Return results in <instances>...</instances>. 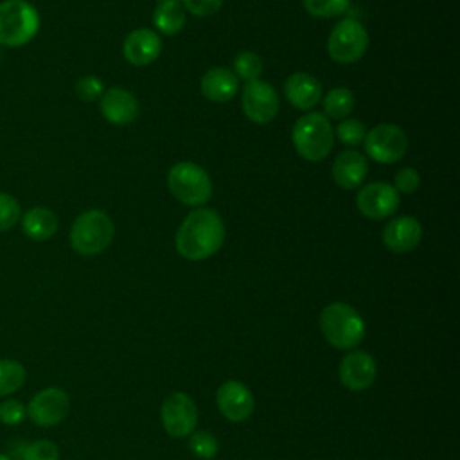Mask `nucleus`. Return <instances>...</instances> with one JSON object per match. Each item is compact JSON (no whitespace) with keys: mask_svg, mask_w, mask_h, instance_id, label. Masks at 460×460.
Here are the masks:
<instances>
[{"mask_svg":"<svg viewBox=\"0 0 460 460\" xmlns=\"http://www.w3.org/2000/svg\"><path fill=\"white\" fill-rule=\"evenodd\" d=\"M225 241V223L221 216L205 207L190 210L178 232H176V250L187 261H203L212 257Z\"/></svg>","mask_w":460,"mask_h":460,"instance_id":"f257e3e1","label":"nucleus"},{"mask_svg":"<svg viewBox=\"0 0 460 460\" xmlns=\"http://www.w3.org/2000/svg\"><path fill=\"white\" fill-rule=\"evenodd\" d=\"M320 331L332 347L349 350L365 338V322L352 305L332 302L320 314Z\"/></svg>","mask_w":460,"mask_h":460,"instance_id":"f03ea898","label":"nucleus"},{"mask_svg":"<svg viewBox=\"0 0 460 460\" xmlns=\"http://www.w3.org/2000/svg\"><path fill=\"white\" fill-rule=\"evenodd\" d=\"M115 235L111 217L99 208L81 212L70 228V244L79 255H97L104 252Z\"/></svg>","mask_w":460,"mask_h":460,"instance_id":"7ed1b4c3","label":"nucleus"},{"mask_svg":"<svg viewBox=\"0 0 460 460\" xmlns=\"http://www.w3.org/2000/svg\"><path fill=\"white\" fill-rule=\"evenodd\" d=\"M291 138L296 153L302 158L318 162L331 153L334 144V129L323 113L309 111L296 119Z\"/></svg>","mask_w":460,"mask_h":460,"instance_id":"20e7f679","label":"nucleus"},{"mask_svg":"<svg viewBox=\"0 0 460 460\" xmlns=\"http://www.w3.org/2000/svg\"><path fill=\"white\" fill-rule=\"evenodd\" d=\"M40 31V13L27 0L0 2V45H27Z\"/></svg>","mask_w":460,"mask_h":460,"instance_id":"39448f33","label":"nucleus"},{"mask_svg":"<svg viewBox=\"0 0 460 460\" xmlns=\"http://www.w3.org/2000/svg\"><path fill=\"white\" fill-rule=\"evenodd\" d=\"M169 192L183 205L203 207L212 198V180L194 162H178L167 172Z\"/></svg>","mask_w":460,"mask_h":460,"instance_id":"423d86ee","label":"nucleus"},{"mask_svg":"<svg viewBox=\"0 0 460 460\" xmlns=\"http://www.w3.org/2000/svg\"><path fill=\"white\" fill-rule=\"evenodd\" d=\"M368 49V32L361 22L345 18L338 22L327 38V54L341 65L359 61Z\"/></svg>","mask_w":460,"mask_h":460,"instance_id":"0eeeda50","label":"nucleus"},{"mask_svg":"<svg viewBox=\"0 0 460 460\" xmlns=\"http://www.w3.org/2000/svg\"><path fill=\"white\" fill-rule=\"evenodd\" d=\"M363 146L374 162L395 164L406 155L408 137L399 126L383 122L365 133Z\"/></svg>","mask_w":460,"mask_h":460,"instance_id":"6e6552de","label":"nucleus"},{"mask_svg":"<svg viewBox=\"0 0 460 460\" xmlns=\"http://www.w3.org/2000/svg\"><path fill=\"white\" fill-rule=\"evenodd\" d=\"M160 417L167 435L174 438L189 437L198 426V408L190 395L183 392L169 394L160 408Z\"/></svg>","mask_w":460,"mask_h":460,"instance_id":"1a4fd4ad","label":"nucleus"},{"mask_svg":"<svg viewBox=\"0 0 460 460\" xmlns=\"http://www.w3.org/2000/svg\"><path fill=\"white\" fill-rule=\"evenodd\" d=\"M70 397L65 390L58 386H49L32 395L25 411L27 417L41 428L56 426L68 415Z\"/></svg>","mask_w":460,"mask_h":460,"instance_id":"9d476101","label":"nucleus"},{"mask_svg":"<svg viewBox=\"0 0 460 460\" xmlns=\"http://www.w3.org/2000/svg\"><path fill=\"white\" fill-rule=\"evenodd\" d=\"M243 111L255 124H270L279 113V95L270 83L248 81L241 93Z\"/></svg>","mask_w":460,"mask_h":460,"instance_id":"9b49d317","label":"nucleus"},{"mask_svg":"<svg viewBox=\"0 0 460 460\" xmlns=\"http://www.w3.org/2000/svg\"><path fill=\"white\" fill-rule=\"evenodd\" d=\"M399 192L386 181H374L359 189L356 194L358 210L370 219H385L399 207Z\"/></svg>","mask_w":460,"mask_h":460,"instance_id":"f8f14e48","label":"nucleus"},{"mask_svg":"<svg viewBox=\"0 0 460 460\" xmlns=\"http://www.w3.org/2000/svg\"><path fill=\"white\" fill-rule=\"evenodd\" d=\"M216 404L226 420L243 422L253 413L255 399L244 383L230 379L217 388Z\"/></svg>","mask_w":460,"mask_h":460,"instance_id":"ddd939ff","label":"nucleus"},{"mask_svg":"<svg viewBox=\"0 0 460 460\" xmlns=\"http://www.w3.org/2000/svg\"><path fill=\"white\" fill-rule=\"evenodd\" d=\"M338 376L345 388L352 392H361L374 383L377 376V367L368 352L354 350L340 361Z\"/></svg>","mask_w":460,"mask_h":460,"instance_id":"4468645a","label":"nucleus"},{"mask_svg":"<svg viewBox=\"0 0 460 460\" xmlns=\"http://www.w3.org/2000/svg\"><path fill=\"white\" fill-rule=\"evenodd\" d=\"M99 106L102 117L115 126H129L140 115V104L137 97L120 86L104 90Z\"/></svg>","mask_w":460,"mask_h":460,"instance_id":"2eb2a0df","label":"nucleus"},{"mask_svg":"<svg viewBox=\"0 0 460 460\" xmlns=\"http://www.w3.org/2000/svg\"><path fill=\"white\" fill-rule=\"evenodd\" d=\"M162 52V40L151 29L131 31L122 43L124 59L133 66L151 65Z\"/></svg>","mask_w":460,"mask_h":460,"instance_id":"dca6fc26","label":"nucleus"},{"mask_svg":"<svg viewBox=\"0 0 460 460\" xmlns=\"http://www.w3.org/2000/svg\"><path fill=\"white\" fill-rule=\"evenodd\" d=\"M422 226L411 216H399L383 228V244L394 253H408L419 246Z\"/></svg>","mask_w":460,"mask_h":460,"instance_id":"f3484780","label":"nucleus"},{"mask_svg":"<svg viewBox=\"0 0 460 460\" xmlns=\"http://www.w3.org/2000/svg\"><path fill=\"white\" fill-rule=\"evenodd\" d=\"M368 172V162L365 158V155H361L356 149H345L340 151L332 162V180L336 181V185H340L341 189H356L363 183L365 176Z\"/></svg>","mask_w":460,"mask_h":460,"instance_id":"a211bd4d","label":"nucleus"},{"mask_svg":"<svg viewBox=\"0 0 460 460\" xmlns=\"http://www.w3.org/2000/svg\"><path fill=\"white\" fill-rule=\"evenodd\" d=\"M284 95L293 108L309 111L322 99V84L307 72H295L284 81Z\"/></svg>","mask_w":460,"mask_h":460,"instance_id":"6ab92c4d","label":"nucleus"},{"mask_svg":"<svg viewBox=\"0 0 460 460\" xmlns=\"http://www.w3.org/2000/svg\"><path fill=\"white\" fill-rule=\"evenodd\" d=\"M203 97L214 102H226L235 97L239 90V79L230 68L214 66L207 70L199 81Z\"/></svg>","mask_w":460,"mask_h":460,"instance_id":"aec40b11","label":"nucleus"},{"mask_svg":"<svg viewBox=\"0 0 460 460\" xmlns=\"http://www.w3.org/2000/svg\"><path fill=\"white\" fill-rule=\"evenodd\" d=\"M58 216L47 207H32L22 216V230L32 241H47L58 232Z\"/></svg>","mask_w":460,"mask_h":460,"instance_id":"412c9836","label":"nucleus"},{"mask_svg":"<svg viewBox=\"0 0 460 460\" xmlns=\"http://www.w3.org/2000/svg\"><path fill=\"white\" fill-rule=\"evenodd\" d=\"M153 23L165 36L178 34L185 25V11L178 0H164L155 7Z\"/></svg>","mask_w":460,"mask_h":460,"instance_id":"4be33fe9","label":"nucleus"},{"mask_svg":"<svg viewBox=\"0 0 460 460\" xmlns=\"http://www.w3.org/2000/svg\"><path fill=\"white\" fill-rule=\"evenodd\" d=\"M354 104H356V99L349 88L345 86L332 88L323 97V115L327 119L331 117L334 120H343L350 115V111L354 110Z\"/></svg>","mask_w":460,"mask_h":460,"instance_id":"5701e85b","label":"nucleus"},{"mask_svg":"<svg viewBox=\"0 0 460 460\" xmlns=\"http://www.w3.org/2000/svg\"><path fill=\"white\" fill-rule=\"evenodd\" d=\"M25 367L16 359H0V397L14 394L25 383Z\"/></svg>","mask_w":460,"mask_h":460,"instance_id":"b1692460","label":"nucleus"},{"mask_svg":"<svg viewBox=\"0 0 460 460\" xmlns=\"http://www.w3.org/2000/svg\"><path fill=\"white\" fill-rule=\"evenodd\" d=\"M237 79H244L248 81H255L261 77L262 74V59L252 52V50H241L235 58H234V70Z\"/></svg>","mask_w":460,"mask_h":460,"instance_id":"393cba45","label":"nucleus"},{"mask_svg":"<svg viewBox=\"0 0 460 460\" xmlns=\"http://www.w3.org/2000/svg\"><path fill=\"white\" fill-rule=\"evenodd\" d=\"M189 449L194 456L201 460H210L217 453L219 444L210 431L201 429V431H192L189 435Z\"/></svg>","mask_w":460,"mask_h":460,"instance_id":"a878e982","label":"nucleus"},{"mask_svg":"<svg viewBox=\"0 0 460 460\" xmlns=\"http://www.w3.org/2000/svg\"><path fill=\"white\" fill-rule=\"evenodd\" d=\"M304 9L314 18H332L350 7V0H302Z\"/></svg>","mask_w":460,"mask_h":460,"instance_id":"bb28decb","label":"nucleus"},{"mask_svg":"<svg viewBox=\"0 0 460 460\" xmlns=\"http://www.w3.org/2000/svg\"><path fill=\"white\" fill-rule=\"evenodd\" d=\"M22 217L20 203L14 196L0 190V232L11 230Z\"/></svg>","mask_w":460,"mask_h":460,"instance_id":"cd10ccee","label":"nucleus"},{"mask_svg":"<svg viewBox=\"0 0 460 460\" xmlns=\"http://www.w3.org/2000/svg\"><path fill=\"white\" fill-rule=\"evenodd\" d=\"M22 460H59V449L52 440H34L23 447Z\"/></svg>","mask_w":460,"mask_h":460,"instance_id":"c85d7f7f","label":"nucleus"},{"mask_svg":"<svg viewBox=\"0 0 460 460\" xmlns=\"http://www.w3.org/2000/svg\"><path fill=\"white\" fill-rule=\"evenodd\" d=\"M365 124L358 119H343L336 128V137L345 146H358L365 138Z\"/></svg>","mask_w":460,"mask_h":460,"instance_id":"c756f323","label":"nucleus"},{"mask_svg":"<svg viewBox=\"0 0 460 460\" xmlns=\"http://www.w3.org/2000/svg\"><path fill=\"white\" fill-rule=\"evenodd\" d=\"M102 93H104V84L97 75H83L75 83V95L84 102L97 101L102 97Z\"/></svg>","mask_w":460,"mask_h":460,"instance_id":"7c9ffc66","label":"nucleus"},{"mask_svg":"<svg viewBox=\"0 0 460 460\" xmlns=\"http://www.w3.org/2000/svg\"><path fill=\"white\" fill-rule=\"evenodd\" d=\"M27 417L25 406L16 399H5L0 402V422L5 426H18Z\"/></svg>","mask_w":460,"mask_h":460,"instance_id":"2f4dec72","label":"nucleus"},{"mask_svg":"<svg viewBox=\"0 0 460 460\" xmlns=\"http://www.w3.org/2000/svg\"><path fill=\"white\" fill-rule=\"evenodd\" d=\"M419 185H420V176L411 167H402L394 176V187H395V190L399 194L401 192L402 194H411V192H415L419 189Z\"/></svg>","mask_w":460,"mask_h":460,"instance_id":"473e14b6","label":"nucleus"},{"mask_svg":"<svg viewBox=\"0 0 460 460\" xmlns=\"http://www.w3.org/2000/svg\"><path fill=\"white\" fill-rule=\"evenodd\" d=\"M223 5V0H181L183 11H189L194 16H210L217 13Z\"/></svg>","mask_w":460,"mask_h":460,"instance_id":"72a5a7b5","label":"nucleus"},{"mask_svg":"<svg viewBox=\"0 0 460 460\" xmlns=\"http://www.w3.org/2000/svg\"><path fill=\"white\" fill-rule=\"evenodd\" d=\"M0 460H11L7 455H4V453H0Z\"/></svg>","mask_w":460,"mask_h":460,"instance_id":"f704fd0d","label":"nucleus"},{"mask_svg":"<svg viewBox=\"0 0 460 460\" xmlns=\"http://www.w3.org/2000/svg\"><path fill=\"white\" fill-rule=\"evenodd\" d=\"M0 58H2V56H0Z\"/></svg>","mask_w":460,"mask_h":460,"instance_id":"c9c22d12","label":"nucleus"}]
</instances>
